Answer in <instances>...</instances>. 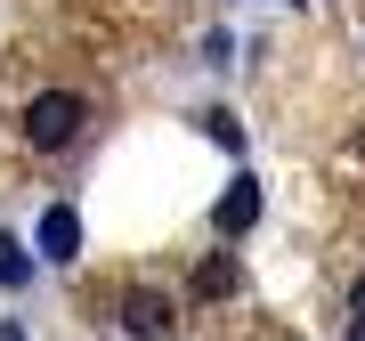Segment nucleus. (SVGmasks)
Listing matches in <instances>:
<instances>
[{
  "instance_id": "obj_1",
  "label": "nucleus",
  "mask_w": 365,
  "mask_h": 341,
  "mask_svg": "<svg viewBox=\"0 0 365 341\" xmlns=\"http://www.w3.org/2000/svg\"><path fill=\"white\" fill-rule=\"evenodd\" d=\"M81 122H90V106H81L73 90H41L25 106V146L33 155H66V146L81 138Z\"/></svg>"
},
{
  "instance_id": "obj_2",
  "label": "nucleus",
  "mask_w": 365,
  "mask_h": 341,
  "mask_svg": "<svg viewBox=\"0 0 365 341\" xmlns=\"http://www.w3.org/2000/svg\"><path fill=\"white\" fill-rule=\"evenodd\" d=\"M252 220H260V179H227V195L211 203V228L220 236H252Z\"/></svg>"
},
{
  "instance_id": "obj_3",
  "label": "nucleus",
  "mask_w": 365,
  "mask_h": 341,
  "mask_svg": "<svg viewBox=\"0 0 365 341\" xmlns=\"http://www.w3.org/2000/svg\"><path fill=\"white\" fill-rule=\"evenodd\" d=\"M170 325H179V317H170L163 292H122V333L130 341H163Z\"/></svg>"
},
{
  "instance_id": "obj_4",
  "label": "nucleus",
  "mask_w": 365,
  "mask_h": 341,
  "mask_svg": "<svg viewBox=\"0 0 365 341\" xmlns=\"http://www.w3.org/2000/svg\"><path fill=\"white\" fill-rule=\"evenodd\" d=\"M73 252H81V220L66 203H49V211H41V260H66L73 268Z\"/></svg>"
},
{
  "instance_id": "obj_5",
  "label": "nucleus",
  "mask_w": 365,
  "mask_h": 341,
  "mask_svg": "<svg viewBox=\"0 0 365 341\" xmlns=\"http://www.w3.org/2000/svg\"><path fill=\"white\" fill-rule=\"evenodd\" d=\"M195 292H203V301H227V292H244V268H235L227 252H203V260H195Z\"/></svg>"
},
{
  "instance_id": "obj_6",
  "label": "nucleus",
  "mask_w": 365,
  "mask_h": 341,
  "mask_svg": "<svg viewBox=\"0 0 365 341\" xmlns=\"http://www.w3.org/2000/svg\"><path fill=\"white\" fill-rule=\"evenodd\" d=\"M0 285H9V292H25V285H33V252L16 244L9 228H0Z\"/></svg>"
},
{
  "instance_id": "obj_7",
  "label": "nucleus",
  "mask_w": 365,
  "mask_h": 341,
  "mask_svg": "<svg viewBox=\"0 0 365 341\" xmlns=\"http://www.w3.org/2000/svg\"><path fill=\"white\" fill-rule=\"evenodd\" d=\"M203 122H211V138H220L227 155H235V146H244V131H235V114H203Z\"/></svg>"
},
{
  "instance_id": "obj_8",
  "label": "nucleus",
  "mask_w": 365,
  "mask_h": 341,
  "mask_svg": "<svg viewBox=\"0 0 365 341\" xmlns=\"http://www.w3.org/2000/svg\"><path fill=\"white\" fill-rule=\"evenodd\" d=\"M349 317H365V276H357V285H349Z\"/></svg>"
},
{
  "instance_id": "obj_9",
  "label": "nucleus",
  "mask_w": 365,
  "mask_h": 341,
  "mask_svg": "<svg viewBox=\"0 0 365 341\" xmlns=\"http://www.w3.org/2000/svg\"><path fill=\"white\" fill-rule=\"evenodd\" d=\"M349 341H365V317H349Z\"/></svg>"
},
{
  "instance_id": "obj_10",
  "label": "nucleus",
  "mask_w": 365,
  "mask_h": 341,
  "mask_svg": "<svg viewBox=\"0 0 365 341\" xmlns=\"http://www.w3.org/2000/svg\"><path fill=\"white\" fill-rule=\"evenodd\" d=\"M0 341H25V333H9V325H0Z\"/></svg>"
}]
</instances>
